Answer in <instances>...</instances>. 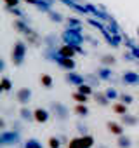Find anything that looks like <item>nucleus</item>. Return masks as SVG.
<instances>
[{"mask_svg": "<svg viewBox=\"0 0 139 148\" xmlns=\"http://www.w3.org/2000/svg\"><path fill=\"white\" fill-rule=\"evenodd\" d=\"M61 42L73 45L78 54H84L82 44L85 42V35L82 33V28H64V32L61 33Z\"/></svg>", "mask_w": 139, "mask_h": 148, "instance_id": "f257e3e1", "label": "nucleus"}, {"mask_svg": "<svg viewBox=\"0 0 139 148\" xmlns=\"http://www.w3.org/2000/svg\"><path fill=\"white\" fill-rule=\"evenodd\" d=\"M26 52H28V44L25 40H16L14 45H12V51H11V63L18 68L25 63L26 59Z\"/></svg>", "mask_w": 139, "mask_h": 148, "instance_id": "f03ea898", "label": "nucleus"}, {"mask_svg": "<svg viewBox=\"0 0 139 148\" xmlns=\"http://www.w3.org/2000/svg\"><path fill=\"white\" fill-rule=\"evenodd\" d=\"M49 110H50L52 117L57 122H68L70 120V108L64 103H61V101H50Z\"/></svg>", "mask_w": 139, "mask_h": 148, "instance_id": "7ed1b4c3", "label": "nucleus"}, {"mask_svg": "<svg viewBox=\"0 0 139 148\" xmlns=\"http://www.w3.org/2000/svg\"><path fill=\"white\" fill-rule=\"evenodd\" d=\"M23 141V136L19 131H2L0 132V146L5 148V146H14V145H19Z\"/></svg>", "mask_w": 139, "mask_h": 148, "instance_id": "20e7f679", "label": "nucleus"}, {"mask_svg": "<svg viewBox=\"0 0 139 148\" xmlns=\"http://www.w3.org/2000/svg\"><path fill=\"white\" fill-rule=\"evenodd\" d=\"M31 96H33V92H31L30 87H19V89L16 91V94H14L16 103L21 105V106H28L30 101H31Z\"/></svg>", "mask_w": 139, "mask_h": 148, "instance_id": "39448f33", "label": "nucleus"}, {"mask_svg": "<svg viewBox=\"0 0 139 148\" xmlns=\"http://www.w3.org/2000/svg\"><path fill=\"white\" fill-rule=\"evenodd\" d=\"M120 80L123 86H139V71L136 70H123Z\"/></svg>", "mask_w": 139, "mask_h": 148, "instance_id": "423d86ee", "label": "nucleus"}, {"mask_svg": "<svg viewBox=\"0 0 139 148\" xmlns=\"http://www.w3.org/2000/svg\"><path fill=\"white\" fill-rule=\"evenodd\" d=\"M64 82L70 84V86H73V87H78V86L85 84V75H82V73H78V71H66Z\"/></svg>", "mask_w": 139, "mask_h": 148, "instance_id": "0eeeda50", "label": "nucleus"}, {"mask_svg": "<svg viewBox=\"0 0 139 148\" xmlns=\"http://www.w3.org/2000/svg\"><path fill=\"white\" fill-rule=\"evenodd\" d=\"M61 4H64L68 9H72L73 12L80 14V16H89V11L85 7V4H80V2H75V0H59Z\"/></svg>", "mask_w": 139, "mask_h": 148, "instance_id": "6e6552de", "label": "nucleus"}, {"mask_svg": "<svg viewBox=\"0 0 139 148\" xmlns=\"http://www.w3.org/2000/svg\"><path fill=\"white\" fill-rule=\"evenodd\" d=\"M54 63H56L61 70H64V71H75V68H77V61H75V59H70V58H61L59 54L56 56Z\"/></svg>", "mask_w": 139, "mask_h": 148, "instance_id": "1a4fd4ad", "label": "nucleus"}, {"mask_svg": "<svg viewBox=\"0 0 139 148\" xmlns=\"http://www.w3.org/2000/svg\"><path fill=\"white\" fill-rule=\"evenodd\" d=\"M25 42H26L30 47H40V45H44L42 35H40L38 32H35L33 28H30V32L25 35Z\"/></svg>", "mask_w": 139, "mask_h": 148, "instance_id": "9d476101", "label": "nucleus"}, {"mask_svg": "<svg viewBox=\"0 0 139 148\" xmlns=\"http://www.w3.org/2000/svg\"><path fill=\"white\" fill-rule=\"evenodd\" d=\"M33 115H35V122H37V124H47V122L50 120V117H52L50 110L42 108V106H37V108L33 110Z\"/></svg>", "mask_w": 139, "mask_h": 148, "instance_id": "9b49d317", "label": "nucleus"}, {"mask_svg": "<svg viewBox=\"0 0 139 148\" xmlns=\"http://www.w3.org/2000/svg\"><path fill=\"white\" fill-rule=\"evenodd\" d=\"M12 28L18 32V33H21L23 37L30 32V21H28V18H18V19H14L12 21Z\"/></svg>", "mask_w": 139, "mask_h": 148, "instance_id": "f8f14e48", "label": "nucleus"}, {"mask_svg": "<svg viewBox=\"0 0 139 148\" xmlns=\"http://www.w3.org/2000/svg\"><path fill=\"white\" fill-rule=\"evenodd\" d=\"M25 4L33 5L37 11H40V12H44V14H47L49 11H52V5L47 2V0H25Z\"/></svg>", "mask_w": 139, "mask_h": 148, "instance_id": "ddd939ff", "label": "nucleus"}, {"mask_svg": "<svg viewBox=\"0 0 139 148\" xmlns=\"http://www.w3.org/2000/svg\"><path fill=\"white\" fill-rule=\"evenodd\" d=\"M96 73H97V77H99L103 82H111V80H113V77H115L113 70H111L110 66H103V64H99V66H97Z\"/></svg>", "mask_w": 139, "mask_h": 148, "instance_id": "4468645a", "label": "nucleus"}, {"mask_svg": "<svg viewBox=\"0 0 139 148\" xmlns=\"http://www.w3.org/2000/svg\"><path fill=\"white\" fill-rule=\"evenodd\" d=\"M57 54H59L61 58H70V59H75V56H77L78 52H77V49H75L73 45L61 44V45L57 47Z\"/></svg>", "mask_w": 139, "mask_h": 148, "instance_id": "2eb2a0df", "label": "nucleus"}, {"mask_svg": "<svg viewBox=\"0 0 139 148\" xmlns=\"http://www.w3.org/2000/svg\"><path fill=\"white\" fill-rule=\"evenodd\" d=\"M106 129H108V132L110 134H113V136H122V134H125V127L120 124V122H117V120H108L106 122Z\"/></svg>", "mask_w": 139, "mask_h": 148, "instance_id": "dca6fc26", "label": "nucleus"}, {"mask_svg": "<svg viewBox=\"0 0 139 148\" xmlns=\"http://www.w3.org/2000/svg\"><path fill=\"white\" fill-rule=\"evenodd\" d=\"M59 40H61V37H57L54 32H50V33H45V35L42 37L44 47H59V45H61V44H59Z\"/></svg>", "mask_w": 139, "mask_h": 148, "instance_id": "f3484780", "label": "nucleus"}, {"mask_svg": "<svg viewBox=\"0 0 139 148\" xmlns=\"http://www.w3.org/2000/svg\"><path fill=\"white\" fill-rule=\"evenodd\" d=\"M120 124L123 127H136L139 124V117L137 115H132V113H125L120 117Z\"/></svg>", "mask_w": 139, "mask_h": 148, "instance_id": "a211bd4d", "label": "nucleus"}, {"mask_svg": "<svg viewBox=\"0 0 139 148\" xmlns=\"http://www.w3.org/2000/svg\"><path fill=\"white\" fill-rule=\"evenodd\" d=\"M19 119L23 122H35V115H33V110H30L28 106H21L19 112H18Z\"/></svg>", "mask_w": 139, "mask_h": 148, "instance_id": "6ab92c4d", "label": "nucleus"}, {"mask_svg": "<svg viewBox=\"0 0 139 148\" xmlns=\"http://www.w3.org/2000/svg\"><path fill=\"white\" fill-rule=\"evenodd\" d=\"M73 113H75L78 119H85V117H89L91 110H89L87 105H84V103H77V105L73 106Z\"/></svg>", "mask_w": 139, "mask_h": 148, "instance_id": "aec40b11", "label": "nucleus"}, {"mask_svg": "<svg viewBox=\"0 0 139 148\" xmlns=\"http://www.w3.org/2000/svg\"><path fill=\"white\" fill-rule=\"evenodd\" d=\"M92 98H94V101L99 105V106H110V99H108V96L104 94V91H96L94 94H92Z\"/></svg>", "mask_w": 139, "mask_h": 148, "instance_id": "412c9836", "label": "nucleus"}, {"mask_svg": "<svg viewBox=\"0 0 139 148\" xmlns=\"http://www.w3.org/2000/svg\"><path fill=\"white\" fill-rule=\"evenodd\" d=\"M111 112L115 113V115H125V113H129V105H125V103H122V101H117V103H113L111 105Z\"/></svg>", "mask_w": 139, "mask_h": 148, "instance_id": "4be33fe9", "label": "nucleus"}, {"mask_svg": "<svg viewBox=\"0 0 139 148\" xmlns=\"http://www.w3.org/2000/svg\"><path fill=\"white\" fill-rule=\"evenodd\" d=\"M47 18H49V21H50V23H56V25H59V23H64V21H66V18H64L59 11H56V9L49 11V12H47Z\"/></svg>", "mask_w": 139, "mask_h": 148, "instance_id": "5701e85b", "label": "nucleus"}, {"mask_svg": "<svg viewBox=\"0 0 139 148\" xmlns=\"http://www.w3.org/2000/svg\"><path fill=\"white\" fill-rule=\"evenodd\" d=\"M99 63H101L103 66H110V68H113V66L117 64V56L106 52V54H103V56L99 58Z\"/></svg>", "mask_w": 139, "mask_h": 148, "instance_id": "b1692460", "label": "nucleus"}, {"mask_svg": "<svg viewBox=\"0 0 139 148\" xmlns=\"http://www.w3.org/2000/svg\"><path fill=\"white\" fill-rule=\"evenodd\" d=\"M56 56H57V47H44V51H42V58H44V59L54 63Z\"/></svg>", "mask_w": 139, "mask_h": 148, "instance_id": "393cba45", "label": "nucleus"}, {"mask_svg": "<svg viewBox=\"0 0 139 148\" xmlns=\"http://www.w3.org/2000/svg\"><path fill=\"white\" fill-rule=\"evenodd\" d=\"M82 19H78L77 16H70L64 21V28H82Z\"/></svg>", "mask_w": 139, "mask_h": 148, "instance_id": "a878e982", "label": "nucleus"}, {"mask_svg": "<svg viewBox=\"0 0 139 148\" xmlns=\"http://www.w3.org/2000/svg\"><path fill=\"white\" fill-rule=\"evenodd\" d=\"M111 47H115V49H120L122 47V44H123V37L122 35H110L108 38H104Z\"/></svg>", "mask_w": 139, "mask_h": 148, "instance_id": "bb28decb", "label": "nucleus"}, {"mask_svg": "<svg viewBox=\"0 0 139 148\" xmlns=\"http://www.w3.org/2000/svg\"><path fill=\"white\" fill-rule=\"evenodd\" d=\"M117 146L118 148H130L132 146V138L127 136V134H122L117 138Z\"/></svg>", "mask_w": 139, "mask_h": 148, "instance_id": "cd10ccee", "label": "nucleus"}, {"mask_svg": "<svg viewBox=\"0 0 139 148\" xmlns=\"http://www.w3.org/2000/svg\"><path fill=\"white\" fill-rule=\"evenodd\" d=\"M21 148H44V145H42V141L37 139V138H28V139L23 141Z\"/></svg>", "mask_w": 139, "mask_h": 148, "instance_id": "c85d7f7f", "label": "nucleus"}, {"mask_svg": "<svg viewBox=\"0 0 139 148\" xmlns=\"http://www.w3.org/2000/svg\"><path fill=\"white\" fill-rule=\"evenodd\" d=\"M38 82L45 89H52V86H54V80H52V77L49 75V73H42V75L38 77Z\"/></svg>", "mask_w": 139, "mask_h": 148, "instance_id": "c756f323", "label": "nucleus"}, {"mask_svg": "<svg viewBox=\"0 0 139 148\" xmlns=\"http://www.w3.org/2000/svg\"><path fill=\"white\" fill-rule=\"evenodd\" d=\"M85 82L96 89V87H99V84H101L103 80L97 77V73H85Z\"/></svg>", "mask_w": 139, "mask_h": 148, "instance_id": "7c9ffc66", "label": "nucleus"}, {"mask_svg": "<svg viewBox=\"0 0 139 148\" xmlns=\"http://www.w3.org/2000/svg\"><path fill=\"white\" fill-rule=\"evenodd\" d=\"M80 139H82V145H84V148H94L96 146V138L89 132V134H84V136H80Z\"/></svg>", "mask_w": 139, "mask_h": 148, "instance_id": "2f4dec72", "label": "nucleus"}, {"mask_svg": "<svg viewBox=\"0 0 139 148\" xmlns=\"http://www.w3.org/2000/svg\"><path fill=\"white\" fill-rule=\"evenodd\" d=\"M0 91L2 92H11L12 91V80L9 77H5V75L0 79Z\"/></svg>", "mask_w": 139, "mask_h": 148, "instance_id": "473e14b6", "label": "nucleus"}, {"mask_svg": "<svg viewBox=\"0 0 139 148\" xmlns=\"http://www.w3.org/2000/svg\"><path fill=\"white\" fill-rule=\"evenodd\" d=\"M104 94L108 96V99H110V101H118V98H120V92H118V91H117V87H113V86L106 87V89H104Z\"/></svg>", "mask_w": 139, "mask_h": 148, "instance_id": "72a5a7b5", "label": "nucleus"}, {"mask_svg": "<svg viewBox=\"0 0 139 148\" xmlns=\"http://www.w3.org/2000/svg\"><path fill=\"white\" fill-rule=\"evenodd\" d=\"M106 30H108L111 35H122V33H120V26H118L117 19H111L110 23H106Z\"/></svg>", "mask_w": 139, "mask_h": 148, "instance_id": "f704fd0d", "label": "nucleus"}, {"mask_svg": "<svg viewBox=\"0 0 139 148\" xmlns=\"http://www.w3.org/2000/svg\"><path fill=\"white\" fill-rule=\"evenodd\" d=\"M89 98H91V96H85V94H82V92H78V91L72 92V99H73L75 103H84V105H87V103H89Z\"/></svg>", "mask_w": 139, "mask_h": 148, "instance_id": "c9c22d12", "label": "nucleus"}, {"mask_svg": "<svg viewBox=\"0 0 139 148\" xmlns=\"http://www.w3.org/2000/svg\"><path fill=\"white\" fill-rule=\"evenodd\" d=\"M5 11H7L14 19H18V18H26V16H25V11H23L21 7H7Z\"/></svg>", "mask_w": 139, "mask_h": 148, "instance_id": "e433bc0d", "label": "nucleus"}, {"mask_svg": "<svg viewBox=\"0 0 139 148\" xmlns=\"http://www.w3.org/2000/svg\"><path fill=\"white\" fill-rule=\"evenodd\" d=\"M77 91H78V92H82V94H85V96H91V98H92V94L96 92V91H94V87H92V86H89L87 82H85V84H82V86H78V87H77Z\"/></svg>", "mask_w": 139, "mask_h": 148, "instance_id": "4c0bfd02", "label": "nucleus"}, {"mask_svg": "<svg viewBox=\"0 0 139 148\" xmlns=\"http://www.w3.org/2000/svg\"><path fill=\"white\" fill-rule=\"evenodd\" d=\"M75 129L78 132V136H84V134H89V127L87 124H84V119H78V122L75 124Z\"/></svg>", "mask_w": 139, "mask_h": 148, "instance_id": "58836bf2", "label": "nucleus"}, {"mask_svg": "<svg viewBox=\"0 0 139 148\" xmlns=\"http://www.w3.org/2000/svg\"><path fill=\"white\" fill-rule=\"evenodd\" d=\"M47 146L49 148H61L63 146V141L59 139V136H50L47 139Z\"/></svg>", "mask_w": 139, "mask_h": 148, "instance_id": "ea45409f", "label": "nucleus"}, {"mask_svg": "<svg viewBox=\"0 0 139 148\" xmlns=\"http://www.w3.org/2000/svg\"><path fill=\"white\" fill-rule=\"evenodd\" d=\"M66 148H84V145H82V139H80V136L70 138V143L66 145Z\"/></svg>", "mask_w": 139, "mask_h": 148, "instance_id": "a19ab883", "label": "nucleus"}, {"mask_svg": "<svg viewBox=\"0 0 139 148\" xmlns=\"http://www.w3.org/2000/svg\"><path fill=\"white\" fill-rule=\"evenodd\" d=\"M118 101H122V103H125V105H132V103H134V96L129 94V92H120Z\"/></svg>", "mask_w": 139, "mask_h": 148, "instance_id": "79ce46f5", "label": "nucleus"}, {"mask_svg": "<svg viewBox=\"0 0 139 148\" xmlns=\"http://www.w3.org/2000/svg\"><path fill=\"white\" fill-rule=\"evenodd\" d=\"M122 58H123V61H127V63H137V59H136V56L127 49V51H123V54H122Z\"/></svg>", "mask_w": 139, "mask_h": 148, "instance_id": "37998d69", "label": "nucleus"}, {"mask_svg": "<svg viewBox=\"0 0 139 148\" xmlns=\"http://www.w3.org/2000/svg\"><path fill=\"white\" fill-rule=\"evenodd\" d=\"M123 45L130 51L132 47H136V45H137V42H136L134 38H130V37H127V35H125V37H123Z\"/></svg>", "mask_w": 139, "mask_h": 148, "instance_id": "c03bdc74", "label": "nucleus"}, {"mask_svg": "<svg viewBox=\"0 0 139 148\" xmlns=\"http://www.w3.org/2000/svg\"><path fill=\"white\" fill-rule=\"evenodd\" d=\"M11 127H12V131H19V132H23V120H21V119H19V120H12Z\"/></svg>", "mask_w": 139, "mask_h": 148, "instance_id": "a18cd8bd", "label": "nucleus"}, {"mask_svg": "<svg viewBox=\"0 0 139 148\" xmlns=\"http://www.w3.org/2000/svg\"><path fill=\"white\" fill-rule=\"evenodd\" d=\"M2 2H4V5L7 9V7H19L21 0H2Z\"/></svg>", "mask_w": 139, "mask_h": 148, "instance_id": "49530a36", "label": "nucleus"}, {"mask_svg": "<svg viewBox=\"0 0 139 148\" xmlns=\"http://www.w3.org/2000/svg\"><path fill=\"white\" fill-rule=\"evenodd\" d=\"M85 42H89L92 47H97V45H99V40L94 38V37H91V35H85Z\"/></svg>", "mask_w": 139, "mask_h": 148, "instance_id": "de8ad7c7", "label": "nucleus"}, {"mask_svg": "<svg viewBox=\"0 0 139 148\" xmlns=\"http://www.w3.org/2000/svg\"><path fill=\"white\" fill-rule=\"evenodd\" d=\"M2 131H7V122H5L4 117H0V132Z\"/></svg>", "mask_w": 139, "mask_h": 148, "instance_id": "09e8293b", "label": "nucleus"}, {"mask_svg": "<svg viewBox=\"0 0 139 148\" xmlns=\"http://www.w3.org/2000/svg\"><path fill=\"white\" fill-rule=\"evenodd\" d=\"M130 52H132V54H134V56H136V59H137V61H139V44H137V45H136V47H132V49H130Z\"/></svg>", "mask_w": 139, "mask_h": 148, "instance_id": "8fccbe9b", "label": "nucleus"}, {"mask_svg": "<svg viewBox=\"0 0 139 148\" xmlns=\"http://www.w3.org/2000/svg\"><path fill=\"white\" fill-rule=\"evenodd\" d=\"M59 139L63 141V145H64V146L70 143V139H68V136H66V134H59Z\"/></svg>", "mask_w": 139, "mask_h": 148, "instance_id": "3c124183", "label": "nucleus"}, {"mask_svg": "<svg viewBox=\"0 0 139 148\" xmlns=\"http://www.w3.org/2000/svg\"><path fill=\"white\" fill-rule=\"evenodd\" d=\"M0 73H5V61L0 59Z\"/></svg>", "mask_w": 139, "mask_h": 148, "instance_id": "603ef678", "label": "nucleus"}, {"mask_svg": "<svg viewBox=\"0 0 139 148\" xmlns=\"http://www.w3.org/2000/svg\"><path fill=\"white\" fill-rule=\"evenodd\" d=\"M96 148H110V146H108V145H97Z\"/></svg>", "mask_w": 139, "mask_h": 148, "instance_id": "864d4df0", "label": "nucleus"}, {"mask_svg": "<svg viewBox=\"0 0 139 148\" xmlns=\"http://www.w3.org/2000/svg\"><path fill=\"white\" fill-rule=\"evenodd\" d=\"M47 2H49L50 5H54V4H56V0H47Z\"/></svg>", "mask_w": 139, "mask_h": 148, "instance_id": "5fc2aeb1", "label": "nucleus"}, {"mask_svg": "<svg viewBox=\"0 0 139 148\" xmlns=\"http://www.w3.org/2000/svg\"><path fill=\"white\" fill-rule=\"evenodd\" d=\"M136 35H137V38H139V26L136 28Z\"/></svg>", "mask_w": 139, "mask_h": 148, "instance_id": "6e6d98bb", "label": "nucleus"}]
</instances>
